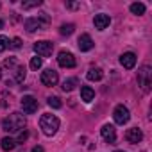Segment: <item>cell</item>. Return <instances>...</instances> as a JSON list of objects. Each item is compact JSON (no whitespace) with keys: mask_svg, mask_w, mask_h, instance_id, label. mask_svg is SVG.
Returning <instances> with one entry per match:
<instances>
[{"mask_svg":"<svg viewBox=\"0 0 152 152\" xmlns=\"http://www.w3.org/2000/svg\"><path fill=\"white\" fill-rule=\"evenodd\" d=\"M25 116L22 113H11L7 118H4L2 122V129L7 131V132H18V131H23L25 127Z\"/></svg>","mask_w":152,"mask_h":152,"instance_id":"cell-1","label":"cell"},{"mask_svg":"<svg viewBox=\"0 0 152 152\" xmlns=\"http://www.w3.org/2000/svg\"><path fill=\"white\" fill-rule=\"evenodd\" d=\"M39 127H41V131H43L47 136H54V134L57 132V129H59V118H57L56 115H50V113L41 115V118H39Z\"/></svg>","mask_w":152,"mask_h":152,"instance_id":"cell-2","label":"cell"},{"mask_svg":"<svg viewBox=\"0 0 152 152\" xmlns=\"http://www.w3.org/2000/svg\"><path fill=\"white\" fill-rule=\"evenodd\" d=\"M48 22H50V18L47 16V13H39L38 16L25 20V29H27L29 32H36V31H41Z\"/></svg>","mask_w":152,"mask_h":152,"instance_id":"cell-3","label":"cell"},{"mask_svg":"<svg viewBox=\"0 0 152 152\" xmlns=\"http://www.w3.org/2000/svg\"><path fill=\"white\" fill-rule=\"evenodd\" d=\"M138 84L141 86L143 91H148L152 86V68L148 64H143L138 70Z\"/></svg>","mask_w":152,"mask_h":152,"instance_id":"cell-4","label":"cell"},{"mask_svg":"<svg viewBox=\"0 0 152 152\" xmlns=\"http://www.w3.org/2000/svg\"><path fill=\"white\" fill-rule=\"evenodd\" d=\"M20 104H22V109H23L25 115H34L38 111V100L32 95H23Z\"/></svg>","mask_w":152,"mask_h":152,"instance_id":"cell-5","label":"cell"},{"mask_svg":"<svg viewBox=\"0 0 152 152\" xmlns=\"http://www.w3.org/2000/svg\"><path fill=\"white\" fill-rule=\"evenodd\" d=\"M113 118H115V122H116L118 125L127 124V122H129V118H131L129 109H127L124 104H118V106L115 107V111H113Z\"/></svg>","mask_w":152,"mask_h":152,"instance_id":"cell-6","label":"cell"},{"mask_svg":"<svg viewBox=\"0 0 152 152\" xmlns=\"http://www.w3.org/2000/svg\"><path fill=\"white\" fill-rule=\"evenodd\" d=\"M52 50H54V45H52V41H36L34 43V52L38 54V57H48L50 54H52Z\"/></svg>","mask_w":152,"mask_h":152,"instance_id":"cell-7","label":"cell"},{"mask_svg":"<svg viewBox=\"0 0 152 152\" xmlns=\"http://www.w3.org/2000/svg\"><path fill=\"white\" fill-rule=\"evenodd\" d=\"M57 63H59V66H63V68H73V66H75V57H73L72 52L61 50V52L57 54Z\"/></svg>","mask_w":152,"mask_h":152,"instance_id":"cell-8","label":"cell"},{"mask_svg":"<svg viewBox=\"0 0 152 152\" xmlns=\"http://www.w3.org/2000/svg\"><path fill=\"white\" fill-rule=\"evenodd\" d=\"M57 81H59V75H57V72H56V70L48 68V70L41 72V83H43L45 86H56V84H57Z\"/></svg>","mask_w":152,"mask_h":152,"instance_id":"cell-9","label":"cell"},{"mask_svg":"<svg viewBox=\"0 0 152 152\" xmlns=\"http://www.w3.org/2000/svg\"><path fill=\"white\" fill-rule=\"evenodd\" d=\"M100 134H102V138H104L107 143H115V140H116V129H115V125H111V124L102 125Z\"/></svg>","mask_w":152,"mask_h":152,"instance_id":"cell-10","label":"cell"},{"mask_svg":"<svg viewBox=\"0 0 152 152\" xmlns=\"http://www.w3.org/2000/svg\"><path fill=\"white\" fill-rule=\"evenodd\" d=\"M93 23H95V29H99V31H104V29H107V27H109V23H111V18H109V15H104V13H100V15H95V18H93Z\"/></svg>","mask_w":152,"mask_h":152,"instance_id":"cell-11","label":"cell"},{"mask_svg":"<svg viewBox=\"0 0 152 152\" xmlns=\"http://www.w3.org/2000/svg\"><path fill=\"white\" fill-rule=\"evenodd\" d=\"M120 64H122L124 68H127V70L134 68V66H136V54H132V52H125V54H122V57H120Z\"/></svg>","mask_w":152,"mask_h":152,"instance_id":"cell-12","label":"cell"},{"mask_svg":"<svg viewBox=\"0 0 152 152\" xmlns=\"http://www.w3.org/2000/svg\"><path fill=\"white\" fill-rule=\"evenodd\" d=\"M125 140H127L129 143H140V141L143 140V132H141V129H138V127L129 129V131L125 132Z\"/></svg>","mask_w":152,"mask_h":152,"instance_id":"cell-13","label":"cell"},{"mask_svg":"<svg viewBox=\"0 0 152 152\" xmlns=\"http://www.w3.org/2000/svg\"><path fill=\"white\" fill-rule=\"evenodd\" d=\"M77 45H79V50L81 52H88V50H91L93 48V39H91V36L90 34H83L81 38H79V41H77Z\"/></svg>","mask_w":152,"mask_h":152,"instance_id":"cell-14","label":"cell"},{"mask_svg":"<svg viewBox=\"0 0 152 152\" xmlns=\"http://www.w3.org/2000/svg\"><path fill=\"white\" fill-rule=\"evenodd\" d=\"M93 99H95V91H93L90 86H83V88H81V100L91 102Z\"/></svg>","mask_w":152,"mask_h":152,"instance_id":"cell-15","label":"cell"},{"mask_svg":"<svg viewBox=\"0 0 152 152\" xmlns=\"http://www.w3.org/2000/svg\"><path fill=\"white\" fill-rule=\"evenodd\" d=\"M86 77H88V81H100L104 77V72L100 68H90L88 73H86Z\"/></svg>","mask_w":152,"mask_h":152,"instance_id":"cell-16","label":"cell"},{"mask_svg":"<svg viewBox=\"0 0 152 152\" xmlns=\"http://www.w3.org/2000/svg\"><path fill=\"white\" fill-rule=\"evenodd\" d=\"M0 145H2V148L6 150V152H11L15 147H16V141L13 140V138H9V136H6V138H2V141H0Z\"/></svg>","mask_w":152,"mask_h":152,"instance_id":"cell-17","label":"cell"},{"mask_svg":"<svg viewBox=\"0 0 152 152\" xmlns=\"http://www.w3.org/2000/svg\"><path fill=\"white\" fill-rule=\"evenodd\" d=\"M25 75H27L25 68L18 64V66L15 68V81H16V83H23V81H25Z\"/></svg>","mask_w":152,"mask_h":152,"instance_id":"cell-18","label":"cell"},{"mask_svg":"<svg viewBox=\"0 0 152 152\" xmlns=\"http://www.w3.org/2000/svg\"><path fill=\"white\" fill-rule=\"evenodd\" d=\"M73 31H75V25L73 23H63L59 27V34L61 36H70V34H73Z\"/></svg>","mask_w":152,"mask_h":152,"instance_id":"cell-19","label":"cell"},{"mask_svg":"<svg viewBox=\"0 0 152 152\" xmlns=\"http://www.w3.org/2000/svg\"><path fill=\"white\" fill-rule=\"evenodd\" d=\"M77 84H79V81L75 79V77H72V79H66V81L63 83V86H61V88H63V91H72Z\"/></svg>","mask_w":152,"mask_h":152,"instance_id":"cell-20","label":"cell"},{"mask_svg":"<svg viewBox=\"0 0 152 152\" xmlns=\"http://www.w3.org/2000/svg\"><path fill=\"white\" fill-rule=\"evenodd\" d=\"M131 13L132 15H143L145 13V6L141 4V2H134V4H131Z\"/></svg>","mask_w":152,"mask_h":152,"instance_id":"cell-21","label":"cell"},{"mask_svg":"<svg viewBox=\"0 0 152 152\" xmlns=\"http://www.w3.org/2000/svg\"><path fill=\"white\" fill-rule=\"evenodd\" d=\"M47 104H48L50 107H54V109H59V107L63 106V104H61V100H59V97H48Z\"/></svg>","mask_w":152,"mask_h":152,"instance_id":"cell-22","label":"cell"},{"mask_svg":"<svg viewBox=\"0 0 152 152\" xmlns=\"http://www.w3.org/2000/svg\"><path fill=\"white\" fill-rule=\"evenodd\" d=\"M41 6V0H31V2H22L23 9H32V7H39Z\"/></svg>","mask_w":152,"mask_h":152,"instance_id":"cell-23","label":"cell"},{"mask_svg":"<svg viewBox=\"0 0 152 152\" xmlns=\"http://www.w3.org/2000/svg\"><path fill=\"white\" fill-rule=\"evenodd\" d=\"M41 64H43V59H41V57H38V56H36V57H32V59H31V68H32V70H39V68H41Z\"/></svg>","mask_w":152,"mask_h":152,"instance_id":"cell-24","label":"cell"},{"mask_svg":"<svg viewBox=\"0 0 152 152\" xmlns=\"http://www.w3.org/2000/svg\"><path fill=\"white\" fill-rule=\"evenodd\" d=\"M4 64H6L7 68H16V66H18V61H16L15 57H7V59L4 61Z\"/></svg>","mask_w":152,"mask_h":152,"instance_id":"cell-25","label":"cell"},{"mask_svg":"<svg viewBox=\"0 0 152 152\" xmlns=\"http://www.w3.org/2000/svg\"><path fill=\"white\" fill-rule=\"evenodd\" d=\"M7 47H9V39L6 36H0V52H4Z\"/></svg>","mask_w":152,"mask_h":152,"instance_id":"cell-26","label":"cell"},{"mask_svg":"<svg viewBox=\"0 0 152 152\" xmlns=\"http://www.w3.org/2000/svg\"><path fill=\"white\" fill-rule=\"evenodd\" d=\"M9 47H11V48H15V50H16V48H20V47H22V39H20V38H13V41L9 43Z\"/></svg>","mask_w":152,"mask_h":152,"instance_id":"cell-27","label":"cell"},{"mask_svg":"<svg viewBox=\"0 0 152 152\" xmlns=\"http://www.w3.org/2000/svg\"><path fill=\"white\" fill-rule=\"evenodd\" d=\"M29 138V132L27 131H20V134H18V140H16V143H23L25 140Z\"/></svg>","mask_w":152,"mask_h":152,"instance_id":"cell-28","label":"cell"},{"mask_svg":"<svg viewBox=\"0 0 152 152\" xmlns=\"http://www.w3.org/2000/svg\"><path fill=\"white\" fill-rule=\"evenodd\" d=\"M66 7H70V9H77V7H79V4H75V2H68V4H66Z\"/></svg>","mask_w":152,"mask_h":152,"instance_id":"cell-29","label":"cell"},{"mask_svg":"<svg viewBox=\"0 0 152 152\" xmlns=\"http://www.w3.org/2000/svg\"><path fill=\"white\" fill-rule=\"evenodd\" d=\"M31 152H45V150H43V147H39V145H36V147H34V148H32Z\"/></svg>","mask_w":152,"mask_h":152,"instance_id":"cell-30","label":"cell"},{"mask_svg":"<svg viewBox=\"0 0 152 152\" xmlns=\"http://www.w3.org/2000/svg\"><path fill=\"white\" fill-rule=\"evenodd\" d=\"M2 27H4V22H2V20H0V29H2Z\"/></svg>","mask_w":152,"mask_h":152,"instance_id":"cell-31","label":"cell"},{"mask_svg":"<svg viewBox=\"0 0 152 152\" xmlns=\"http://www.w3.org/2000/svg\"><path fill=\"white\" fill-rule=\"evenodd\" d=\"M0 79H2V70H0Z\"/></svg>","mask_w":152,"mask_h":152,"instance_id":"cell-32","label":"cell"},{"mask_svg":"<svg viewBox=\"0 0 152 152\" xmlns=\"http://www.w3.org/2000/svg\"><path fill=\"white\" fill-rule=\"evenodd\" d=\"M115 152H124V150H115Z\"/></svg>","mask_w":152,"mask_h":152,"instance_id":"cell-33","label":"cell"}]
</instances>
